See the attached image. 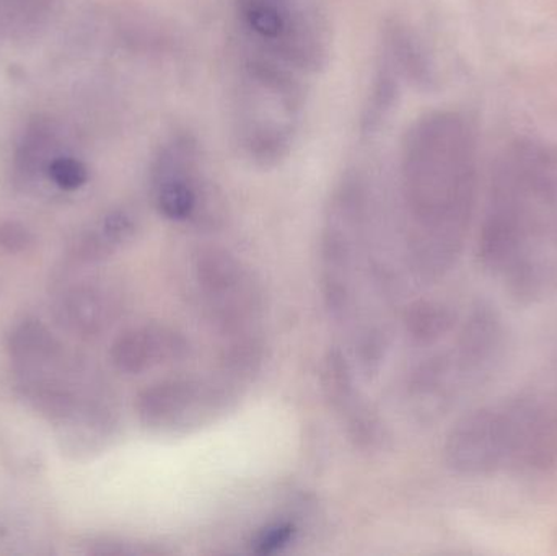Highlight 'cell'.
Instances as JSON below:
<instances>
[{
	"instance_id": "cell-1",
	"label": "cell",
	"mask_w": 557,
	"mask_h": 556,
	"mask_svg": "<svg viewBox=\"0 0 557 556\" xmlns=\"http://www.w3.org/2000/svg\"><path fill=\"white\" fill-rule=\"evenodd\" d=\"M399 152L409 263L435 281L460 257L473 218L476 134L460 111H429L406 131Z\"/></svg>"
},
{
	"instance_id": "cell-2",
	"label": "cell",
	"mask_w": 557,
	"mask_h": 556,
	"mask_svg": "<svg viewBox=\"0 0 557 556\" xmlns=\"http://www.w3.org/2000/svg\"><path fill=\"white\" fill-rule=\"evenodd\" d=\"M478 257L523 304L557 293V149L522 140L497 163Z\"/></svg>"
},
{
	"instance_id": "cell-3",
	"label": "cell",
	"mask_w": 557,
	"mask_h": 556,
	"mask_svg": "<svg viewBox=\"0 0 557 556\" xmlns=\"http://www.w3.org/2000/svg\"><path fill=\"white\" fill-rule=\"evenodd\" d=\"M445 460L460 475L557 467V391L527 392L461 418L447 436Z\"/></svg>"
},
{
	"instance_id": "cell-4",
	"label": "cell",
	"mask_w": 557,
	"mask_h": 556,
	"mask_svg": "<svg viewBox=\"0 0 557 556\" xmlns=\"http://www.w3.org/2000/svg\"><path fill=\"white\" fill-rule=\"evenodd\" d=\"M305 75L237 48L231 129L238 152L258 169L281 165L294 150L307 107Z\"/></svg>"
},
{
	"instance_id": "cell-5",
	"label": "cell",
	"mask_w": 557,
	"mask_h": 556,
	"mask_svg": "<svg viewBox=\"0 0 557 556\" xmlns=\"http://www.w3.org/2000/svg\"><path fill=\"white\" fill-rule=\"evenodd\" d=\"M232 12L237 48L307 78L326 69L333 35L320 0H232Z\"/></svg>"
},
{
	"instance_id": "cell-6",
	"label": "cell",
	"mask_w": 557,
	"mask_h": 556,
	"mask_svg": "<svg viewBox=\"0 0 557 556\" xmlns=\"http://www.w3.org/2000/svg\"><path fill=\"white\" fill-rule=\"evenodd\" d=\"M369 180L360 170L341 178L327 202L321 228V293L334 319L352 310L354 274L372 221L373 201Z\"/></svg>"
},
{
	"instance_id": "cell-7",
	"label": "cell",
	"mask_w": 557,
	"mask_h": 556,
	"mask_svg": "<svg viewBox=\"0 0 557 556\" xmlns=\"http://www.w3.org/2000/svg\"><path fill=\"white\" fill-rule=\"evenodd\" d=\"M196 293L209 319L228 335H244L264 310L257 274L237 255L218 245L196 248L191 257Z\"/></svg>"
},
{
	"instance_id": "cell-8",
	"label": "cell",
	"mask_w": 557,
	"mask_h": 556,
	"mask_svg": "<svg viewBox=\"0 0 557 556\" xmlns=\"http://www.w3.org/2000/svg\"><path fill=\"white\" fill-rule=\"evenodd\" d=\"M152 195L157 211L173 222L214 227L219 214L202 178L201 149L188 133L169 137L152 163Z\"/></svg>"
},
{
	"instance_id": "cell-9",
	"label": "cell",
	"mask_w": 557,
	"mask_h": 556,
	"mask_svg": "<svg viewBox=\"0 0 557 556\" xmlns=\"http://www.w3.org/2000/svg\"><path fill=\"white\" fill-rule=\"evenodd\" d=\"M234 400V387L225 379H165L137 395L136 413L153 433L182 434L218 420Z\"/></svg>"
},
{
	"instance_id": "cell-10",
	"label": "cell",
	"mask_w": 557,
	"mask_h": 556,
	"mask_svg": "<svg viewBox=\"0 0 557 556\" xmlns=\"http://www.w3.org/2000/svg\"><path fill=\"white\" fill-rule=\"evenodd\" d=\"M321 391L334 411L346 423L347 434L362 450H375L386 440L375 411L360 397L352 368L339 349H331L321 365Z\"/></svg>"
},
{
	"instance_id": "cell-11",
	"label": "cell",
	"mask_w": 557,
	"mask_h": 556,
	"mask_svg": "<svg viewBox=\"0 0 557 556\" xmlns=\"http://www.w3.org/2000/svg\"><path fill=\"white\" fill-rule=\"evenodd\" d=\"M188 356L189 342L186 336L163 323H144L126 330L114 339L110 351L114 368L129 375L176 365Z\"/></svg>"
},
{
	"instance_id": "cell-12",
	"label": "cell",
	"mask_w": 557,
	"mask_h": 556,
	"mask_svg": "<svg viewBox=\"0 0 557 556\" xmlns=\"http://www.w3.org/2000/svg\"><path fill=\"white\" fill-rule=\"evenodd\" d=\"M7 351L23 378H41L64 366V346L39 320L16 323L7 336Z\"/></svg>"
},
{
	"instance_id": "cell-13",
	"label": "cell",
	"mask_w": 557,
	"mask_h": 556,
	"mask_svg": "<svg viewBox=\"0 0 557 556\" xmlns=\"http://www.w3.org/2000/svg\"><path fill=\"white\" fill-rule=\"evenodd\" d=\"M113 294L103 287L77 286L59 297L55 320L62 329L78 336H97L117 317Z\"/></svg>"
},
{
	"instance_id": "cell-14",
	"label": "cell",
	"mask_w": 557,
	"mask_h": 556,
	"mask_svg": "<svg viewBox=\"0 0 557 556\" xmlns=\"http://www.w3.org/2000/svg\"><path fill=\"white\" fill-rule=\"evenodd\" d=\"M393 65L403 81L428 87L434 75L429 54L418 36L399 22H392L383 29L382 54Z\"/></svg>"
},
{
	"instance_id": "cell-15",
	"label": "cell",
	"mask_w": 557,
	"mask_h": 556,
	"mask_svg": "<svg viewBox=\"0 0 557 556\" xmlns=\"http://www.w3.org/2000/svg\"><path fill=\"white\" fill-rule=\"evenodd\" d=\"M136 234L137 221L134 215L126 211L110 212L95 231L78 240L75 258L84 263H97L126 247Z\"/></svg>"
},
{
	"instance_id": "cell-16",
	"label": "cell",
	"mask_w": 557,
	"mask_h": 556,
	"mask_svg": "<svg viewBox=\"0 0 557 556\" xmlns=\"http://www.w3.org/2000/svg\"><path fill=\"white\" fill-rule=\"evenodd\" d=\"M455 313L434 300H416L405 312L408 335L419 343H434L454 330Z\"/></svg>"
},
{
	"instance_id": "cell-17",
	"label": "cell",
	"mask_w": 557,
	"mask_h": 556,
	"mask_svg": "<svg viewBox=\"0 0 557 556\" xmlns=\"http://www.w3.org/2000/svg\"><path fill=\"white\" fill-rule=\"evenodd\" d=\"M263 362V345L260 339L251 338L247 333L237 335L235 342L225 349L222 358V368L227 375L228 382L248 381L251 375L260 371Z\"/></svg>"
},
{
	"instance_id": "cell-18",
	"label": "cell",
	"mask_w": 557,
	"mask_h": 556,
	"mask_svg": "<svg viewBox=\"0 0 557 556\" xmlns=\"http://www.w3.org/2000/svg\"><path fill=\"white\" fill-rule=\"evenodd\" d=\"M297 528L294 522L277 521L258 532L251 542V551L257 555H274L294 542Z\"/></svg>"
},
{
	"instance_id": "cell-19",
	"label": "cell",
	"mask_w": 557,
	"mask_h": 556,
	"mask_svg": "<svg viewBox=\"0 0 557 556\" xmlns=\"http://www.w3.org/2000/svg\"><path fill=\"white\" fill-rule=\"evenodd\" d=\"M49 178L65 191H74L87 183L88 170L81 160L61 157L49 165Z\"/></svg>"
},
{
	"instance_id": "cell-20",
	"label": "cell",
	"mask_w": 557,
	"mask_h": 556,
	"mask_svg": "<svg viewBox=\"0 0 557 556\" xmlns=\"http://www.w3.org/2000/svg\"><path fill=\"white\" fill-rule=\"evenodd\" d=\"M33 244V237L25 228L16 227V225H7L0 228V247L7 251H25Z\"/></svg>"
}]
</instances>
